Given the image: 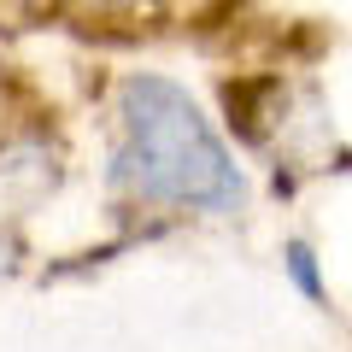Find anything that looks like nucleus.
Wrapping results in <instances>:
<instances>
[{
    "instance_id": "obj_1",
    "label": "nucleus",
    "mask_w": 352,
    "mask_h": 352,
    "mask_svg": "<svg viewBox=\"0 0 352 352\" xmlns=\"http://www.w3.org/2000/svg\"><path fill=\"white\" fill-rule=\"evenodd\" d=\"M118 182L141 200L229 212L241 170L200 118V106L164 76H129L118 94Z\"/></svg>"
},
{
    "instance_id": "obj_2",
    "label": "nucleus",
    "mask_w": 352,
    "mask_h": 352,
    "mask_svg": "<svg viewBox=\"0 0 352 352\" xmlns=\"http://www.w3.org/2000/svg\"><path fill=\"white\" fill-rule=\"evenodd\" d=\"M59 182V164L41 141H12L0 153V217H24L30 206H41Z\"/></svg>"
},
{
    "instance_id": "obj_3",
    "label": "nucleus",
    "mask_w": 352,
    "mask_h": 352,
    "mask_svg": "<svg viewBox=\"0 0 352 352\" xmlns=\"http://www.w3.org/2000/svg\"><path fill=\"white\" fill-rule=\"evenodd\" d=\"M288 276L300 282L311 300H323V282H317V264H311V247H305V241H294V247H288Z\"/></svg>"
}]
</instances>
